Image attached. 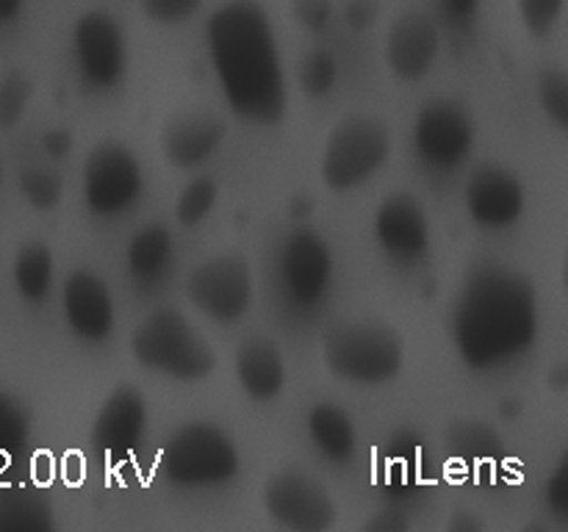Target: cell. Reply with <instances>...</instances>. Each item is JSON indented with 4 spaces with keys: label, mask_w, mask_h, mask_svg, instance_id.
I'll list each match as a JSON object with an SVG mask.
<instances>
[{
    "label": "cell",
    "mask_w": 568,
    "mask_h": 532,
    "mask_svg": "<svg viewBox=\"0 0 568 532\" xmlns=\"http://www.w3.org/2000/svg\"><path fill=\"white\" fill-rule=\"evenodd\" d=\"M541 332L536 283L505 264H480L466 275L449 314V336L460 364L499 371L527 358Z\"/></svg>",
    "instance_id": "6da1fadb"
},
{
    "label": "cell",
    "mask_w": 568,
    "mask_h": 532,
    "mask_svg": "<svg viewBox=\"0 0 568 532\" xmlns=\"http://www.w3.org/2000/svg\"><path fill=\"white\" fill-rule=\"evenodd\" d=\"M205 53L225 103L253 125H277L288 111V78L272 17L258 0H225L205 22Z\"/></svg>",
    "instance_id": "7a4b0ae2"
},
{
    "label": "cell",
    "mask_w": 568,
    "mask_h": 532,
    "mask_svg": "<svg viewBox=\"0 0 568 532\" xmlns=\"http://www.w3.org/2000/svg\"><path fill=\"white\" fill-rule=\"evenodd\" d=\"M327 375L349 386H386L405 366V341L397 327L381 319H347L322 336Z\"/></svg>",
    "instance_id": "3957f363"
},
{
    "label": "cell",
    "mask_w": 568,
    "mask_h": 532,
    "mask_svg": "<svg viewBox=\"0 0 568 532\" xmlns=\"http://www.w3.org/2000/svg\"><path fill=\"white\" fill-rule=\"evenodd\" d=\"M131 355L144 371L175 382H200L216 369L209 338L175 308H155L131 336Z\"/></svg>",
    "instance_id": "277c9868"
},
{
    "label": "cell",
    "mask_w": 568,
    "mask_h": 532,
    "mask_svg": "<svg viewBox=\"0 0 568 532\" xmlns=\"http://www.w3.org/2000/svg\"><path fill=\"white\" fill-rule=\"evenodd\" d=\"M159 469L170 485L183 491H209L236 480L242 471V452L220 424L186 421L166 436Z\"/></svg>",
    "instance_id": "5b68a950"
},
{
    "label": "cell",
    "mask_w": 568,
    "mask_h": 532,
    "mask_svg": "<svg viewBox=\"0 0 568 532\" xmlns=\"http://www.w3.org/2000/svg\"><path fill=\"white\" fill-rule=\"evenodd\" d=\"M392 131L369 114H349L327 133L320 155V177L331 192L347 194L369 183L388 164Z\"/></svg>",
    "instance_id": "8992f818"
},
{
    "label": "cell",
    "mask_w": 568,
    "mask_h": 532,
    "mask_svg": "<svg viewBox=\"0 0 568 532\" xmlns=\"http://www.w3.org/2000/svg\"><path fill=\"white\" fill-rule=\"evenodd\" d=\"M186 299L216 325H236L255 299V275L247 255L227 249L203 258L186 275Z\"/></svg>",
    "instance_id": "52a82bcc"
},
{
    "label": "cell",
    "mask_w": 568,
    "mask_h": 532,
    "mask_svg": "<svg viewBox=\"0 0 568 532\" xmlns=\"http://www.w3.org/2000/svg\"><path fill=\"white\" fill-rule=\"evenodd\" d=\"M410 142L422 166L447 175L458 172L475 153L477 122L458 100L433 98L416 111Z\"/></svg>",
    "instance_id": "ba28073f"
},
{
    "label": "cell",
    "mask_w": 568,
    "mask_h": 532,
    "mask_svg": "<svg viewBox=\"0 0 568 532\" xmlns=\"http://www.w3.org/2000/svg\"><path fill=\"white\" fill-rule=\"evenodd\" d=\"M83 205L100 219H114L139 205L144 170L139 155L122 142H100L89 150L81 170Z\"/></svg>",
    "instance_id": "9c48e42d"
},
{
    "label": "cell",
    "mask_w": 568,
    "mask_h": 532,
    "mask_svg": "<svg viewBox=\"0 0 568 532\" xmlns=\"http://www.w3.org/2000/svg\"><path fill=\"white\" fill-rule=\"evenodd\" d=\"M275 272L281 291L300 310H314L325 303L333 286L336 258L320 231L297 225L286 231L275 253Z\"/></svg>",
    "instance_id": "30bf717a"
},
{
    "label": "cell",
    "mask_w": 568,
    "mask_h": 532,
    "mask_svg": "<svg viewBox=\"0 0 568 532\" xmlns=\"http://www.w3.org/2000/svg\"><path fill=\"white\" fill-rule=\"evenodd\" d=\"M72 61L89 92H114L128 75V37L122 22L103 9H89L72 25Z\"/></svg>",
    "instance_id": "8fae6325"
},
{
    "label": "cell",
    "mask_w": 568,
    "mask_h": 532,
    "mask_svg": "<svg viewBox=\"0 0 568 532\" xmlns=\"http://www.w3.org/2000/svg\"><path fill=\"white\" fill-rule=\"evenodd\" d=\"M266 519L288 532H325L338 521L333 493L305 471H277L261 488Z\"/></svg>",
    "instance_id": "7c38bea8"
},
{
    "label": "cell",
    "mask_w": 568,
    "mask_h": 532,
    "mask_svg": "<svg viewBox=\"0 0 568 532\" xmlns=\"http://www.w3.org/2000/svg\"><path fill=\"white\" fill-rule=\"evenodd\" d=\"M372 233L383 255L399 266H416L430 255V214L410 192H392L381 200L372 216Z\"/></svg>",
    "instance_id": "4fadbf2b"
},
{
    "label": "cell",
    "mask_w": 568,
    "mask_h": 532,
    "mask_svg": "<svg viewBox=\"0 0 568 532\" xmlns=\"http://www.w3.org/2000/svg\"><path fill=\"white\" fill-rule=\"evenodd\" d=\"M150 408L144 393L136 386H116L103 405L98 408L92 421V447L105 463L120 466L136 454L148 436Z\"/></svg>",
    "instance_id": "5bb4252c"
},
{
    "label": "cell",
    "mask_w": 568,
    "mask_h": 532,
    "mask_svg": "<svg viewBox=\"0 0 568 532\" xmlns=\"http://www.w3.org/2000/svg\"><path fill=\"white\" fill-rule=\"evenodd\" d=\"M386 66L397 81L419 83L442 55V28L436 17L422 9H405L388 22L383 39Z\"/></svg>",
    "instance_id": "9a60e30c"
},
{
    "label": "cell",
    "mask_w": 568,
    "mask_h": 532,
    "mask_svg": "<svg viewBox=\"0 0 568 532\" xmlns=\"http://www.w3.org/2000/svg\"><path fill=\"white\" fill-rule=\"evenodd\" d=\"M464 205L469 219L483 231H508L525 216L527 188L508 166L480 164L466 177Z\"/></svg>",
    "instance_id": "2e32d148"
},
{
    "label": "cell",
    "mask_w": 568,
    "mask_h": 532,
    "mask_svg": "<svg viewBox=\"0 0 568 532\" xmlns=\"http://www.w3.org/2000/svg\"><path fill=\"white\" fill-rule=\"evenodd\" d=\"M61 314L72 336L83 344H103L114 336L116 305L111 286L92 269H72L61 286Z\"/></svg>",
    "instance_id": "e0dca14e"
},
{
    "label": "cell",
    "mask_w": 568,
    "mask_h": 532,
    "mask_svg": "<svg viewBox=\"0 0 568 532\" xmlns=\"http://www.w3.org/2000/svg\"><path fill=\"white\" fill-rule=\"evenodd\" d=\"M227 139V125L211 111H189L172 116L161 127V153L175 170H200L222 150Z\"/></svg>",
    "instance_id": "ac0fdd59"
},
{
    "label": "cell",
    "mask_w": 568,
    "mask_h": 532,
    "mask_svg": "<svg viewBox=\"0 0 568 532\" xmlns=\"http://www.w3.org/2000/svg\"><path fill=\"white\" fill-rule=\"evenodd\" d=\"M233 375L253 402H275L288 382V366L272 338L253 336L236 347Z\"/></svg>",
    "instance_id": "d6986e66"
},
{
    "label": "cell",
    "mask_w": 568,
    "mask_h": 532,
    "mask_svg": "<svg viewBox=\"0 0 568 532\" xmlns=\"http://www.w3.org/2000/svg\"><path fill=\"white\" fill-rule=\"evenodd\" d=\"M305 436L322 460L347 466L358 452V424L347 408L336 402H316L305 413Z\"/></svg>",
    "instance_id": "ffe728a7"
},
{
    "label": "cell",
    "mask_w": 568,
    "mask_h": 532,
    "mask_svg": "<svg viewBox=\"0 0 568 532\" xmlns=\"http://www.w3.org/2000/svg\"><path fill=\"white\" fill-rule=\"evenodd\" d=\"M175 238L166 225H144L128 238L125 244V272L136 286H159L170 275L175 264Z\"/></svg>",
    "instance_id": "44dd1931"
},
{
    "label": "cell",
    "mask_w": 568,
    "mask_h": 532,
    "mask_svg": "<svg viewBox=\"0 0 568 532\" xmlns=\"http://www.w3.org/2000/svg\"><path fill=\"white\" fill-rule=\"evenodd\" d=\"M55 526L48 493L28 482L0 488V532H50Z\"/></svg>",
    "instance_id": "7402d4cb"
},
{
    "label": "cell",
    "mask_w": 568,
    "mask_h": 532,
    "mask_svg": "<svg viewBox=\"0 0 568 532\" xmlns=\"http://www.w3.org/2000/svg\"><path fill=\"white\" fill-rule=\"evenodd\" d=\"M11 283L26 303H44L55 283V255L44 242L22 244L11 260Z\"/></svg>",
    "instance_id": "603a6c76"
},
{
    "label": "cell",
    "mask_w": 568,
    "mask_h": 532,
    "mask_svg": "<svg viewBox=\"0 0 568 532\" xmlns=\"http://www.w3.org/2000/svg\"><path fill=\"white\" fill-rule=\"evenodd\" d=\"M31 441V413L11 393L0 391V474L26 452Z\"/></svg>",
    "instance_id": "cb8c5ba5"
},
{
    "label": "cell",
    "mask_w": 568,
    "mask_h": 532,
    "mask_svg": "<svg viewBox=\"0 0 568 532\" xmlns=\"http://www.w3.org/2000/svg\"><path fill=\"white\" fill-rule=\"evenodd\" d=\"M447 443L453 452L466 463H483L494 460L499 452V436L488 424L477 419H460L447 430Z\"/></svg>",
    "instance_id": "d4e9b609"
},
{
    "label": "cell",
    "mask_w": 568,
    "mask_h": 532,
    "mask_svg": "<svg viewBox=\"0 0 568 532\" xmlns=\"http://www.w3.org/2000/svg\"><path fill=\"white\" fill-rule=\"evenodd\" d=\"M220 200V183L209 175H197L181 188L175 200V222L181 227H197L214 214Z\"/></svg>",
    "instance_id": "484cf974"
},
{
    "label": "cell",
    "mask_w": 568,
    "mask_h": 532,
    "mask_svg": "<svg viewBox=\"0 0 568 532\" xmlns=\"http://www.w3.org/2000/svg\"><path fill=\"white\" fill-rule=\"evenodd\" d=\"M20 197L33 211H53L64 200V177L53 166H28L17 177Z\"/></svg>",
    "instance_id": "4316f807"
},
{
    "label": "cell",
    "mask_w": 568,
    "mask_h": 532,
    "mask_svg": "<svg viewBox=\"0 0 568 532\" xmlns=\"http://www.w3.org/2000/svg\"><path fill=\"white\" fill-rule=\"evenodd\" d=\"M338 83V59L333 50L314 48L300 61V89L308 98H327Z\"/></svg>",
    "instance_id": "83f0119b"
},
{
    "label": "cell",
    "mask_w": 568,
    "mask_h": 532,
    "mask_svg": "<svg viewBox=\"0 0 568 532\" xmlns=\"http://www.w3.org/2000/svg\"><path fill=\"white\" fill-rule=\"evenodd\" d=\"M33 100V81L26 72H6L0 78V133H9L26 120Z\"/></svg>",
    "instance_id": "f1b7e54d"
},
{
    "label": "cell",
    "mask_w": 568,
    "mask_h": 532,
    "mask_svg": "<svg viewBox=\"0 0 568 532\" xmlns=\"http://www.w3.org/2000/svg\"><path fill=\"white\" fill-rule=\"evenodd\" d=\"M536 98L541 114L568 136V72L544 70L536 81Z\"/></svg>",
    "instance_id": "f546056e"
},
{
    "label": "cell",
    "mask_w": 568,
    "mask_h": 532,
    "mask_svg": "<svg viewBox=\"0 0 568 532\" xmlns=\"http://www.w3.org/2000/svg\"><path fill=\"white\" fill-rule=\"evenodd\" d=\"M568 9V0H516L521 28L532 39H547L558 28Z\"/></svg>",
    "instance_id": "4dcf8cb0"
},
{
    "label": "cell",
    "mask_w": 568,
    "mask_h": 532,
    "mask_svg": "<svg viewBox=\"0 0 568 532\" xmlns=\"http://www.w3.org/2000/svg\"><path fill=\"white\" fill-rule=\"evenodd\" d=\"M205 0H139L144 20L155 22V25H181V22L192 20Z\"/></svg>",
    "instance_id": "1f68e13d"
},
{
    "label": "cell",
    "mask_w": 568,
    "mask_h": 532,
    "mask_svg": "<svg viewBox=\"0 0 568 532\" xmlns=\"http://www.w3.org/2000/svg\"><path fill=\"white\" fill-rule=\"evenodd\" d=\"M544 504L555 521L568 526V449L555 460L547 482H544Z\"/></svg>",
    "instance_id": "d6a6232c"
},
{
    "label": "cell",
    "mask_w": 568,
    "mask_h": 532,
    "mask_svg": "<svg viewBox=\"0 0 568 532\" xmlns=\"http://www.w3.org/2000/svg\"><path fill=\"white\" fill-rule=\"evenodd\" d=\"M294 17L305 31L320 33L331 22L333 3L331 0H294Z\"/></svg>",
    "instance_id": "836d02e7"
},
{
    "label": "cell",
    "mask_w": 568,
    "mask_h": 532,
    "mask_svg": "<svg viewBox=\"0 0 568 532\" xmlns=\"http://www.w3.org/2000/svg\"><path fill=\"white\" fill-rule=\"evenodd\" d=\"M410 530V519L405 510L397 508H386L372 513L369 519L364 521V532H408Z\"/></svg>",
    "instance_id": "e575fe53"
},
{
    "label": "cell",
    "mask_w": 568,
    "mask_h": 532,
    "mask_svg": "<svg viewBox=\"0 0 568 532\" xmlns=\"http://www.w3.org/2000/svg\"><path fill=\"white\" fill-rule=\"evenodd\" d=\"M72 133L67 127H50L42 136V150L50 158H67L72 153Z\"/></svg>",
    "instance_id": "d590c367"
},
{
    "label": "cell",
    "mask_w": 568,
    "mask_h": 532,
    "mask_svg": "<svg viewBox=\"0 0 568 532\" xmlns=\"http://www.w3.org/2000/svg\"><path fill=\"white\" fill-rule=\"evenodd\" d=\"M480 3L483 0H438L444 17L453 22H469L477 14V9H480Z\"/></svg>",
    "instance_id": "8d00e7d4"
},
{
    "label": "cell",
    "mask_w": 568,
    "mask_h": 532,
    "mask_svg": "<svg viewBox=\"0 0 568 532\" xmlns=\"http://www.w3.org/2000/svg\"><path fill=\"white\" fill-rule=\"evenodd\" d=\"M447 530L449 532H477V530H486V521H483L480 515H475V510L458 508V510H453V515L447 519Z\"/></svg>",
    "instance_id": "74e56055"
},
{
    "label": "cell",
    "mask_w": 568,
    "mask_h": 532,
    "mask_svg": "<svg viewBox=\"0 0 568 532\" xmlns=\"http://www.w3.org/2000/svg\"><path fill=\"white\" fill-rule=\"evenodd\" d=\"M547 386L555 393H568V360H560L547 371Z\"/></svg>",
    "instance_id": "f35d334b"
},
{
    "label": "cell",
    "mask_w": 568,
    "mask_h": 532,
    "mask_svg": "<svg viewBox=\"0 0 568 532\" xmlns=\"http://www.w3.org/2000/svg\"><path fill=\"white\" fill-rule=\"evenodd\" d=\"M22 6H26V0H0V25L14 22L20 17Z\"/></svg>",
    "instance_id": "ab89813d"
},
{
    "label": "cell",
    "mask_w": 568,
    "mask_h": 532,
    "mask_svg": "<svg viewBox=\"0 0 568 532\" xmlns=\"http://www.w3.org/2000/svg\"><path fill=\"white\" fill-rule=\"evenodd\" d=\"M560 283H564V291L568 294V249L564 255V264H560Z\"/></svg>",
    "instance_id": "60d3db41"
}]
</instances>
